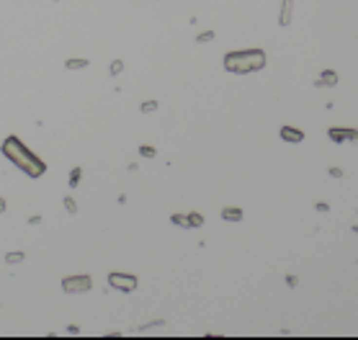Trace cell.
I'll use <instances>...</instances> for the list:
<instances>
[{
    "label": "cell",
    "mask_w": 358,
    "mask_h": 340,
    "mask_svg": "<svg viewBox=\"0 0 358 340\" xmlns=\"http://www.w3.org/2000/svg\"><path fill=\"white\" fill-rule=\"evenodd\" d=\"M3 155L11 160L13 165H19L26 175H31V178H39L44 170H47V165H44L41 160L34 155V152L26 147L19 137H13V134L3 142Z\"/></svg>",
    "instance_id": "obj_1"
},
{
    "label": "cell",
    "mask_w": 358,
    "mask_h": 340,
    "mask_svg": "<svg viewBox=\"0 0 358 340\" xmlns=\"http://www.w3.org/2000/svg\"><path fill=\"white\" fill-rule=\"evenodd\" d=\"M225 67L235 75L255 73L265 67V52L263 49H243V52H229L225 57Z\"/></svg>",
    "instance_id": "obj_2"
},
{
    "label": "cell",
    "mask_w": 358,
    "mask_h": 340,
    "mask_svg": "<svg viewBox=\"0 0 358 340\" xmlns=\"http://www.w3.org/2000/svg\"><path fill=\"white\" fill-rule=\"evenodd\" d=\"M93 286L91 276H70V279H62V289H65L67 294H77V291H88Z\"/></svg>",
    "instance_id": "obj_3"
},
{
    "label": "cell",
    "mask_w": 358,
    "mask_h": 340,
    "mask_svg": "<svg viewBox=\"0 0 358 340\" xmlns=\"http://www.w3.org/2000/svg\"><path fill=\"white\" fill-rule=\"evenodd\" d=\"M109 283L113 286V289H119V291H134L137 289V279H134L132 273H111Z\"/></svg>",
    "instance_id": "obj_4"
},
{
    "label": "cell",
    "mask_w": 358,
    "mask_h": 340,
    "mask_svg": "<svg viewBox=\"0 0 358 340\" xmlns=\"http://www.w3.org/2000/svg\"><path fill=\"white\" fill-rule=\"evenodd\" d=\"M330 139L333 142H358V129H343V127H333L330 129Z\"/></svg>",
    "instance_id": "obj_5"
},
{
    "label": "cell",
    "mask_w": 358,
    "mask_h": 340,
    "mask_svg": "<svg viewBox=\"0 0 358 340\" xmlns=\"http://www.w3.org/2000/svg\"><path fill=\"white\" fill-rule=\"evenodd\" d=\"M281 139L283 142H301L304 139V132L297 127H281Z\"/></svg>",
    "instance_id": "obj_6"
},
{
    "label": "cell",
    "mask_w": 358,
    "mask_h": 340,
    "mask_svg": "<svg viewBox=\"0 0 358 340\" xmlns=\"http://www.w3.org/2000/svg\"><path fill=\"white\" fill-rule=\"evenodd\" d=\"M291 8H294V0H283V8H281V26H289L291 23Z\"/></svg>",
    "instance_id": "obj_7"
},
{
    "label": "cell",
    "mask_w": 358,
    "mask_h": 340,
    "mask_svg": "<svg viewBox=\"0 0 358 340\" xmlns=\"http://www.w3.org/2000/svg\"><path fill=\"white\" fill-rule=\"evenodd\" d=\"M338 83V75L333 73V70H325L322 73V77H317V85L322 88V85H335Z\"/></svg>",
    "instance_id": "obj_8"
},
{
    "label": "cell",
    "mask_w": 358,
    "mask_h": 340,
    "mask_svg": "<svg viewBox=\"0 0 358 340\" xmlns=\"http://www.w3.org/2000/svg\"><path fill=\"white\" fill-rule=\"evenodd\" d=\"M222 217H225L227 222H240V219H243V209H237V207H229V209H225V211H222Z\"/></svg>",
    "instance_id": "obj_9"
},
{
    "label": "cell",
    "mask_w": 358,
    "mask_h": 340,
    "mask_svg": "<svg viewBox=\"0 0 358 340\" xmlns=\"http://www.w3.org/2000/svg\"><path fill=\"white\" fill-rule=\"evenodd\" d=\"M188 225H191V227H201V225H204V217H201L199 211H191V214H188Z\"/></svg>",
    "instance_id": "obj_10"
},
{
    "label": "cell",
    "mask_w": 358,
    "mask_h": 340,
    "mask_svg": "<svg viewBox=\"0 0 358 340\" xmlns=\"http://www.w3.org/2000/svg\"><path fill=\"white\" fill-rule=\"evenodd\" d=\"M88 67V59H67V70H83Z\"/></svg>",
    "instance_id": "obj_11"
},
{
    "label": "cell",
    "mask_w": 358,
    "mask_h": 340,
    "mask_svg": "<svg viewBox=\"0 0 358 340\" xmlns=\"http://www.w3.org/2000/svg\"><path fill=\"white\" fill-rule=\"evenodd\" d=\"M173 222H175V225H181V227H191L188 217H183V214H173Z\"/></svg>",
    "instance_id": "obj_12"
},
{
    "label": "cell",
    "mask_w": 358,
    "mask_h": 340,
    "mask_svg": "<svg viewBox=\"0 0 358 340\" xmlns=\"http://www.w3.org/2000/svg\"><path fill=\"white\" fill-rule=\"evenodd\" d=\"M139 155L142 157H155V147H145V145H142L139 147Z\"/></svg>",
    "instance_id": "obj_13"
},
{
    "label": "cell",
    "mask_w": 358,
    "mask_h": 340,
    "mask_svg": "<svg viewBox=\"0 0 358 340\" xmlns=\"http://www.w3.org/2000/svg\"><path fill=\"white\" fill-rule=\"evenodd\" d=\"M5 261H8V263H19V261H23V253H8Z\"/></svg>",
    "instance_id": "obj_14"
},
{
    "label": "cell",
    "mask_w": 358,
    "mask_h": 340,
    "mask_svg": "<svg viewBox=\"0 0 358 340\" xmlns=\"http://www.w3.org/2000/svg\"><path fill=\"white\" fill-rule=\"evenodd\" d=\"M155 109H157V103H155V101H147V103H142V111H145V113L155 111Z\"/></svg>",
    "instance_id": "obj_15"
},
{
    "label": "cell",
    "mask_w": 358,
    "mask_h": 340,
    "mask_svg": "<svg viewBox=\"0 0 358 340\" xmlns=\"http://www.w3.org/2000/svg\"><path fill=\"white\" fill-rule=\"evenodd\" d=\"M65 207H67V211H70V214H75V211H77V204H75L73 199H65Z\"/></svg>",
    "instance_id": "obj_16"
},
{
    "label": "cell",
    "mask_w": 358,
    "mask_h": 340,
    "mask_svg": "<svg viewBox=\"0 0 358 340\" xmlns=\"http://www.w3.org/2000/svg\"><path fill=\"white\" fill-rule=\"evenodd\" d=\"M211 39H214V31H207V34H199V39H196V41L204 44V41H211Z\"/></svg>",
    "instance_id": "obj_17"
},
{
    "label": "cell",
    "mask_w": 358,
    "mask_h": 340,
    "mask_svg": "<svg viewBox=\"0 0 358 340\" xmlns=\"http://www.w3.org/2000/svg\"><path fill=\"white\" fill-rule=\"evenodd\" d=\"M77 178H80V168L73 170V178H70V186H77Z\"/></svg>",
    "instance_id": "obj_18"
},
{
    "label": "cell",
    "mask_w": 358,
    "mask_h": 340,
    "mask_svg": "<svg viewBox=\"0 0 358 340\" xmlns=\"http://www.w3.org/2000/svg\"><path fill=\"white\" fill-rule=\"evenodd\" d=\"M330 175H333V178H340V175H343V170H340V168H330Z\"/></svg>",
    "instance_id": "obj_19"
},
{
    "label": "cell",
    "mask_w": 358,
    "mask_h": 340,
    "mask_svg": "<svg viewBox=\"0 0 358 340\" xmlns=\"http://www.w3.org/2000/svg\"><path fill=\"white\" fill-rule=\"evenodd\" d=\"M286 283H289V286H297V276H286Z\"/></svg>",
    "instance_id": "obj_20"
},
{
    "label": "cell",
    "mask_w": 358,
    "mask_h": 340,
    "mask_svg": "<svg viewBox=\"0 0 358 340\" xmlns=\"http://www.w3.org/2000/svg\"><path fill=\"white\" fill-rule=\"evenodd\" d=\"M5 211V201H3V196H0V214Z\"/></svg>",
    "instance_id": "obj_21"
}]
</instances>
